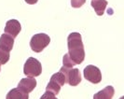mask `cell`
<instances>
[{
    "mask_svg": "<svg viewBox=\"0 0 124 99\" xmlns=\"http://www.w3.org/2000/svg\"><path fill=\"white\" fill-rule=\"evenodd\" d=\"M83 74H84V78L87 81H89L92 83H94V84H97L102 81V73L97 66H87L84 68Z\"/></svg>",
    "mask_w": 124,
    "mask_h": 99,
    "instance_id": "5",
    "label": "cell"
},
{
    "mask_svg": "<svg viewBox=\"0 0 124 99\" xmlns=\"http://www.w3.org/2000/svg\"><path fill=\"white\" fill-rule=\"evenodd\" d=\"M60 71L64 75L66 83H68L71 86H77L80 83L81 75L78 68H67L62 66L61 67Z\"/></svg>",
    "mask_w": 124,
    "mask_h": 99,
    "instance_id": "4",
    "label": "cell"
},
{
    "mask_svg": "<svg viewBox=\"0 0 124 99\" xmlns=\"http://www.w3.org/2000/svg\"><path fill=\"white\" fill-rule=\"evenodd\" d=\"M68 55L70 59L76 64L79 65L85 59L84 45L79 33H71L67 37Z\"/></svg>",
    "mask_w": 124,
    "mask_h": 99,
    "instance_id": "1",
    "label": "cell"
},
{
    "mask_svg": "<svg viewBox=\"0 0 124 99\" xmlns=\"http://www.w3.org/2000/svg\"><path fill=\"white\" fill-rule=\"evenodd\" d=\"M50 80L53 81H55V82H57L60 86H62V85H64V84L66 83L65 77H64V75L62 74L61 71H59V72H57V73L52 75L51 78H50Z\"/></svg>",
    "mask_w": 124,
    "mask_h": 99,
    "instance_id": "13",
    "label": "cell"
},
{
    "mask_svg": "<svg viewBox=\"0 0 124 99\" xmlns=\"http://www.w3.org/2000/svg\"><path fill=\"white\" fill-rule=\"evenodd\" d=\"M40 99H58V98L56 97L54 93H50V92L46 91V92L42 94V96L40 97Z\"/></svg>",
    "mask_w": 124,
    "mask_h": 99,
    "instance_id": "17",
    "label": "cell"
},
{
    "mask_svg": "<svg viewBox=\"0 0 124 99\" xmlns=\"http://www.w3.org/2000/svg\"><path fill=\"white\" fill-rule=\"evenodd\" d=\"M6 99H29V95L28 93L21 91L19 88H14L8 93Z\"/></svg>",
    "mask_w": 124,
    "mask_h": 99,
    "instance_id": "11",
    "label": "cell"
},
{
    "mask_svg": "<svg viewBox=\"0 0 124 99\" xmlns=\"http://www.w3.org/2000/svg\"><path fill=\"white\" fill-rule=\"evenodd\" d=\"M61 87L62 86H60L57 82H55V81H53L50 80V81L48 83V85H47V87H46V91L54 93V94L56 95V94H58V93H60V91H61Z\"/></svg>",
    "mask_w": 124,
    "mask_h": 99,
    "instance_id": "12",
    "label": "cell"
},
{
    "mask_svg": "<svg viewBox=\"0 0 124 99\" xmlns=\"http://www.w3.org/2000/svg\"><path fill=\"white\" fill-rule=\"evenodd\" d=\"M91 5L94 8L96 14L98 16H102L105 13L106 8L108 5V3L106 0H92Z\"/></svg>",
    "mask_w": 124,
    "mask_h": 99,
    "instance_id": "10",
    "label": "cell"
},
{
    "mask_svg": "<svg viewBox=\"0 0 124 99\" xmlns=\"http://www.w3.org/2000/svg\"><path fill=\"white\" fill-rule=\"evenodd\" d=\"M25 2L27 3V4H30V5H34V4H36L37 3V1L38 0H24Z\"/></svg>",
    "mask_w": 124,
    "mask_h": 99,
    "instance_id": "18",
    "label": "cell"
},
{
    "mask_svg": "<svg viewBox=\"0 0 124 99\" xmlns=\"http://www.w3.org/2000/svg\"><path fill=\"white\" fill-rule=\"evenodd\" d=\"M115 94V90L112 86H106L93 95V99H112Z\"/></svg>",
    "mask_w": 124,
    "mask_h": 99,
    "instance_id": "9",
    "label": "cell"
},
{
    "mask_svg": "<svg viewBox=\"0 0 124 99\" xmlns=\"http://www.w3.org/2000/svg\"><path fill=\"white\" fill-rule=\"evenodd\" d=\"M62 64H63V66H64V67H67V68H72L75 65H76V64L70 59L68 53H66V54L63 55V57H62Z\"/></svg>",
    "mask_w": 124,
    "mask_h": 99,
    "instance_id": "15",
    "label": "cell"
},
{
    "mask_svg": "<svg viewBox=\"0 0 124 99\" xmlns=\"http://www.w3.org/2000/svg\"><path fill=\"white\" fill-rule=\"evenodd\" d=\"M23 73H24V75L30 77V78L38 77L42 73L41 63L34 57L28 58L27 61L25 62L24 66H23Z\"/></svg>",
    "mask_w": 124,
    "mask_h": 99,
    "instance_id": "2",
    "label": "cell"
},
{
    "mask_svg": "<svg viewBox=\"0 0 124 99\" xmlns=\"http://www.w3.org/2000/svg\"><path fill=\"white\" fill-rule=\"evenodd\" d=\"M0 70H1V66H0Z\"/></svg>",
    "mask_w": 124,
    "mask_h": 99,
    "instance_id": "19",
    "label": "cell"
},
{
    "mask_svg": "<svg viewBox=\"0 0 124 99\" xmlns=\"http://www.w3.org/2000/svg\"><path fill=\"white\" fill-rule=\"evenodd\" d=\"M50 42V37L47 34L40 33L33 36L30 40V47L35 52H41Z\"/></svg>",
    "mask_w": 124,
    "mask_h": 99,
    "instance_id": "3",
    "label": "cell"
},
{
    "mask_svg": "<svg viewBox=\"0 0 124 99\" xmlns=\"http://www.w3.org/2000/svg\"><path fill=\"white\" fill-rule=\"evenodd\" d=\"M14 45V38L8 34H3L0 37V49L6 51H10Z\"/></svg>",
    "mask_w": 124,
    "mask_h": 99,
    "instance_id": "8",
    "label": "cell"
},
{
    "mask_svg": "<svg viewBox=\"0 0 124 99\" xmlns=\"http://www.w3.org/2000/svg\"><path fill=\"white\" fill-rule=\"evenodd\" d=\"M37 87V81L34 78H24L22 79L18 84V88L25 93H29L34 91Z\"/></svg>",
    "mask_w": 124,
    "mask_h": 99,
    "instance_id": "7",
    "label": "cell"
},
{
    "mask_svg": "<svg viewBox=\"0 0 124 99\" xmlns=\"http://www.w3.org/2000/svg\"><path fill=\"white\" fill-rule=\"evenodd\" d=\"M21 29H22V26H21L20 22L12 19V20H9L7 22L4 30H5V34H8L13 38H15L20 34Z\"/></svg>",
    "mask_w": 124,
    "mask_h": 99,
    "instance_id": "6",
    "label": "cell"
},
{
    "mask_svg": "<svg viewBox=\"0 0 124 99\" xmlns=\"http://www.w3.org/2000/svg\"><path fill=\"white\" fill-rule=\"evenodd\" d=\"M86 0H71V5L75 8H80L85 4Z\"/></svg>",
    "mask_w": 124,
    "mask_h": 99,
    "instance_id": "16",
    "label": "cell"
},
{
    "mask_svg": "<svg viewBox=\"0 0 124 99\" xmlns=\"http://www.w3.org/2000/svg\"><path fill=\"white\" fill-rule=\"evenodd\" d=\"M9 52L6 51V50H3L0 49V66L1 65H5L8 62L9 60Z\"/></svg>",
    "mask_w": 124,
    "mask_h": 99,
    "instance_id": "14",
    "label": "cell"
}]
</instances>
